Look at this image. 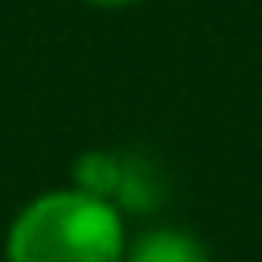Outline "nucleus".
<instances>
[{"mask_svg":"<svg viewBox=\"0 0 262 262\" xmlns=\"http://www.w3.org/2000/svg\"><path fill=\"white\" fill-rule=\"evenodd\" d=\"M123 209L74 184L37 192L4 229V262H123Z\"/></svg>","mask_w":262,"mask_h":262,"instance_id":"obj_1","label":"nucleus"},{"mask_svg":"<svg viewBox=\"0 0 262 262\" xmlns=\"http://www.w3.org/2000/svg\"><path fill=\"white\" fill-rule=\"evenodd\" d=\"M123 262H213L205 242L176 225H156L135 237H127Z\"/></svg>","mask_w":262,"mask_h":262,"instance_id":"obj_2","label":"nucleus"},{"mask_svg":"<svg viewBox=\"0 0 262 262\" xmlns=\"http://www.w3.org/2000/svg\"><path fill=\"white\" fill-rule=\"evenodd\" d=\"M90 8H131V4H139V0H86Z\"/></svg>","mask_w":262,"mask_h":262,"instance_id":"obj_3","label":"nucleus"}]
</instances>
